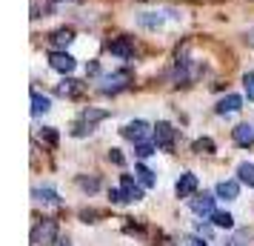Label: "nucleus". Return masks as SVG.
Listing matches in <instances>:
<instances>
[{
    "label": "nucleus",
    "mask_w": 254,
    "mask_h": 246,
    "mask_svg": "<svg viewBox=\"0 0 254 246\" xmlns=\"http://www.w3.org/2000/svg\"><path fill=\"white\" fill-rule=\"evenodd\" d=\"M52 244H58V223L52 218H43L32 229V246H52Z\"/></svg>",
    "instance_id": "nucleus-1"
},
{
    "label": "nucleus",
    "mask_w": 254,
    "mask_h": 246,
    "mask_svg": "<svg viewBox=\"0 0 254 246\" xmlns=\"http://www.w3.org/2000/svg\"><path fill=\"white\" fill-rule=\"evenodd\" d=\"M151 138H154V146H157V149H163V152H172L177 132H174L172 123L160 120V123H154V132H151Z\"/></svg>",
    "instance_id": "nucleus-2"
},
{
    "label": "nucleus",
    "mask_w": 254,
    "mask_h": 246,
    "mask_svg": "<svg viewBox=\"0 0 254 246\" xmlns=\"http://www.w3.org/2000/svg\"><path fill=\"white\" fill-rule=\"evenodd\" d=\"M151 132H154V126H149L146 120H128L126 126L120 129V135H123L126 141H131V143H146Z\"/></svg>",
    "instance_id": "nucleus-3"
},
{
    "label": "nucleus",
    "mask_w": 254,
    "mask_h": 246,
    "mask_svg": "<svg viewBox=\"0 0 254 246\" xmlns=\"http://www.w3.org/2000/svg\"><path fill=\"white\" fill-rule=\"evenodd\" d=\"M128 81H131V75H128V72L106 75L103 83H100V92H103V94H117V92H123V89L128 86Z\"/></svg>",
    "instance_id": "nucleus-4"
},
{
    "label": "nucleus",
    "mask_w": 254,
    "mask_h": 246,
    "mask_svg": "<svg viewBox=\"0 0 254 246\" xmlns=\"http://www.w3.org/2000/svg\"><path fill=\"white\" fill-rule=\"evenodd\" d=\"M49 66L60 75H71L74 66H77V60L71 58L69 52H49Z\"/></svg>",
    "instance_id": "nucleus-5"
},
{
    "label": "nucleus",
    "mask_w": 254,
    "mask_h": 246,
    "mask_svg": "<svg viewBox=\"0 0 254 246\" xmlns=\"http://www.w3.org/2000/svg\"><path fill=\"white\" fill-rule=\"evenodd\" d=\"M214 195H208V192H203V195H194V198H191V212H194V215H200V218H211V215H214Z\"/></svg>",
    "instance_id": "nucleus-6"
},
{
    "label": "nucleus",
    "mask_w": 254,
    "mask_h": 246,
    "mask_svg": "<svg viewBox=\"0 0 254 246\" xmlns=\"http://www.w3.org/2000/svg\"><path fill=\"white\" fill-rule=\"evenodd\" d=\"M109 52L120 60H131L134 58V40H131V37H117V40L109 43Z\"/></svg>",
    "instance_id": "nucleus-7"
},
{
    "label": "nucleus",
    "mask_w": 254,
    "mask_h": 246,
    "mask_svg": "<svg viewBox=\"0 0 254 246\" xmlns=\"http://www.w3.org/2000/svg\"><path fill=\"white\" fill-rule=\"evenodd\" d=\"M120 189H123V195H126L128 203H137V200H143V186H140L131 175H120Z\"/></svg>",
    "instance_id": "nucleus-8"
},
{
    "label": "nucleus",
    "mask_w": 254,
    "mask_h": 246,
    "mask_svg": "<svg viewBox=\"0 0 254 246\" xmlns=\"http://www.w3.org/2000/svg\"><path fill=\"white\" fill-rule=\"evenodd\" d=\"M197 186H200V180H197V175H191V172H186V175H180V180L174 183V192H177V198H191L197 192Z\"/></svg>",
    "instance_id": "nucleus-9"
},
{
    "label": "nucleus",
    "mask_w": 254,
    "mask_h": 246,
    "mask_svg": "<svg viewBox=\"0 0 254 246\" xmlns=\"http://www.w3.org/2000/svg\"><path fill=\"white\" fill-rule=\"evenodd\" d=\"M231 138H234L237 146L249 149V146L254 143V126H252V123H240V126H234V129H231Z\"/></svg>",
    "instance_id": "nucleus-10"
},
{
    "label": "nucleus",
    "mask_w": 254,
    "mask_h": 246,
    "mask_svg": "<svg viewBox=\"0 0 254 246\" xmlns=\"http://www.w3.org/2000/svg\"><path fill=\"white\" fill-rule=\"evenodd\" d=\"M243 109V97L240 94H226L217 100V115H234Z\"/></svg>",
    "instance_id": "nucleus-11"
},
{
    "label": "nucleus",
    "mask_w": 254,
    "mask_h": 246,
    "mask_svg": "<svg viewBox=\"0 0 254 246\" xmlns=\"http://www.w3.org/2000/svg\"><path fill=\"white\" fill-rule=\"evenodd\" d=\"M214 195L223 200H237V195H240V180H220L217 189H214Z\"/></svg>",
    "instance_id": "nucleus-12"
},
{
    "label": "nucleus",
    "mask_w": 254,
    "mask_h": 246,
    "mask_svg": "<svg viewBox=\"0 0 254 246\" xmlns=\"http://www.w3.org/2000/svg\"><path fill=\"white\" fill-rule=\"evenodd\" d=\"M134 175H137V183L143 189H151L154 183H157V177H154V172H151L149 166H143V164H137L134 166Z\"/></svg>",
    "instance_id": "nucleus-13"
},
{
    "label": "nucleus",
    "mask_w": 254,
    "mask_h": 246,
    "mask_svg": "<svg viewBox=\"0 0 254 246\" xmlns=\"http://www.w3.org/2000/svg\"><path fill=\"white\" fill-rule=\"evenodd\" d=\"M137 23L143 26V29H160L163 26V14H157V12H143V14H137Z\"/></svg>",
    "instance_id": "nucleus-14"
},
{
    "label": "nucleus",
    "mask_w": 254,
    "mask_h": 246,
    "mask_svg": "<svg viewBox=\"0 0 254 246\" xmlns=\"http://www.w3.org/2000/svg\"><path fill=\"white\" fill-rule=\"evenodd\" d=\"M35 200L37 203H60V195L52 186H37L35 189Z\"/></svg>",
    "instance_id": "nucleus-15"
},
{
    "label": "nucleus",
    "mask_w": 254,
    "mask_h": 246,
    "mask_svg": "<svg viewBox=\"0 0 254 246\" xmlns=\"http://www.w3.org/2000/svg\"><path fill=\"white\" fill-rule=\"evenodd\" d=\"M71 40H74V32L71 29H58V32H52V37H49L52 46H69Z\"/></svg>",
    "instance_id": "nucleus-16"
},
{
    "label": "nucleus",
    "mask_w": 254,
    "mask_h": 246,
    "mask_svg": "<svg viewBox=\"0 0 254 246\" xmlns=\"http://www.w3.org/2000/svg\"><path fill=\"white\" fill-rule=\"evenodd\" d=\"M237 180L246 183L249 189H254V164H240L237 166Z\"/></svg>",
    "instance_id": "nucleus-17"
},
{
    "label": "nucleus",
    "mask_w": 254,
    "mask_h": 246,
    "mask_svg": "<svg viewBox=\"0 0 254 246\" xmlns=\"http://www.w3.org/2000/svg\"><path fill=\"white\" fill-rule=\"evenodd\" d=\"M32 112H35V115H46L49 109H52V100H49V97H43V94L40 92H32Z\"/></svg>",
    "instance_id": "nucleus-18"
},
{
    "label": "nucleus",
    "mask_w": 254,
    "mask_h": 246,
    "mask_svg": "<svg viewBox=\"0 0 254 246\" xmlns=\"http://www.w3.org/2000/svg\"><path fill=\"white\" fill-rule=\"evenodd\" d=\"M211 223H214L217 229H231V226H234V218H231L229 212H214V215H211Z\"/></svg>",
    "instance_id": "nucleus-19"
},
{
    "label": "nucleus",
    "mask_w": 254,
    "mask_h": 246,
    "mask_svg": "<svg viewBox=\"0 0 254 246\" xmlns=\"http://www.w3.org/2000/svg\"><path fill=\"white\" fill-rule=\"evenodd\" d=\"M58 92H60V94H69V97H71V94L80 92V83L71 81V78H66V81H60V83H58Z\"/></svg>",
    "instance_id": "nucleus-20"
},
{
    "label": "nucleus",
    "mask_w": 254,
    "mask_h": 246,
    "mask_svg": "<svg viewBox=\"0 0 254 246\" xmlns=\"http://www.w3.org/2000/svg\"><path fill=\"white\" fill-rule=\"evenodd\" d=\"M94 129V126H92V123H89V120H83V117H80V120H74V123H71V135H74V138H83V135H89V132H92Z\"/></svg>",
    "instance_id": "nucleus-21"
},
{
    "label": "nucleus",
    "mask_w": 254,
    "mask_h": 246,
    "mask_svg": "<svg viewBox=\"0 0 254 246\" xmlns=\"http://www.w3.org/2000/svg\"><path fill=\"white\" fill-rule=\"evenodd\" d=\"M77 186H80L83 192H89V195H94V192L100 189V180H97V177H77Z\"/></svg>",
    "instance_id": "nucleus-22"
},
{
    "label": "nucleus",
    "mask_w": 254,
    "mask_h": 246,
    "mask_svg": "<svg viewBox=\"0 0 254 246\" xmlns=\"http://www.w3.org/2000/svg\"><path fill=\"white\" fill-rule=\"evenodd\" d=\"M194 152L211 155V152H214V141H211V138H200V141H194Z\"/></svg>",
    "instance_id": "nucleus-23"
},
{
    "label": "nucleus",
    "mask_w": 254,
    "mask_h": 246,
    "mask_svg": "<svg viewBox=\"0 0 254 246\" xmlns=\"http://www.w3.org/2000/svg\"><path fill=\"white\" fill-rule=\"evenodd\" d=\"M134 152H137V158H151V155L157 152V146H151L149 141L146 143H134Z\"/></svg>",
    "instance_id": "nucleus-24"
},
{
    "label": "nucleus",
    "mask_w": 254,
    "mask_h": 246,
    "mask_svg": "<svg viewBox=\"0 0 254 246\" xmlns=\"http://www.w3.org/2000/svg\"><path fill=\"white\" fill-rule=\"evenodd\" d=\"M80 117H83V120H89V123L94 126L97 120H103V117H106V112H103V109H86V112H83Z\"/></svg>",
    "instance_id": "nucleus-25"
},
{
    "label": "nucleus",
    "mask_w": 254,
    "mask_h": 246,
    "mask_svg": "<svg viewBox=\"0 0 254 246\" xmlns=\"http://www.w3.org/2000/svg\"><path fill=\"white\" fill-rule=\"evenodd\" d=\"M243 89L249 94V100H254V72H246L243 75Z\"/></svg>",
    "instance_id": "nucleus-26"
},
{
    "label": "nucleus",
    "mask_w": 254,
    "mask_h": 246,
    "mask_svg": "<svg viewBox=\"0 0 254 246\" xmlns=\"http://www.w3.org/2000/svg\"><path fill=\"white\" fill-rule=\"evenodd\" d=\"M180 246H208V241H203L200 235H189V238L180 241Z\"/></svg>",
    "instance_id": "nucleus-27"
},
{
    "label": "nucleus",
    "mask_w": 254,
    "mask_h": 246,
    "mask_svg": "<svg viewBox=\"0 0 254 246\" xmlns=\"http://www.w3.org/2000/svg\"><path fill=\"white\" fill-rule=\"evenodd\" d=\"M194 229H197V235H200L203 241H211V235H214V232H211V226H208V223H197Z\"/></svg>",
    "instance_id": "nucleus-28"
},
{
    "label": "nucleus",
    "mask_w": 254,
    "mask_h": 246,
    "mask_svg": "<svg viewBox=\"0 0 254 246\" xmlns=\"http://www.w3.org/2000/svg\"><path fill=\"white\" fill-rule=\"evenodd\" d=\"M40 135H43V141H46L49 146H58V132L55 129H43Z\"/></svg>",
    "instance_id": "nucleus-29"
},
{
    "label": "nucleus",
    "mask_w": 254,
    "mask_h": 246,
    "mask_svg": "<svg viewBox=\"0 0 254 246\" xmlns=\"http://www.w3.org/2000/svg\"><path fill=\"white\" fill-rule=\"evenodd\" d=\"M109 198H112V203H128L126 195H123V189H112V192H109Z\"/></svg>",
    "instance_id": "nucleus-30"
},
{
    "label": "nucleus",
    "mask_w": 254,
    "mask_h": 246,
    "mask_svg": "<svg viewBox=\"0 0 254 246\" xmlns=\"http://www.w3.org/2000/svg\"><path fill=\"white\" fill-rule=\"evenodd\" d=\"M109 161H112L115 166H123V164H126V158L120 155V149H112V152H109Z\"/></svg>",
    "instance_id": "nucleus-31"
},
{
    "label": "nucleus",
    "mask_w": 254,
    "mask_h": 246,
    "mask_svg": "<svg viewBox=\"0 0 254 246\" xmlns=\"http://www.w3.org/2000/svg\"><path fill=\"white\" fill-rule=\"evenodd\" d=\"M97 72H100L97 69V63H89V66H86V75H97Z\"/></svg>",
    "instance_id": "nucleus-32"
},
{
    "label": "nucleus",
    "mask_w": 254,
    "mask_h": 246,
    "mask_svg": "<svg viewBox=\"0 0 254 246\" xmlns=\"http://www.w3.org/2000/svg\"><path fill=\"white\" fill-rule=\"evenodd\" d=\"M58 244H60V246H71V244H69V238H66V241H58Z\"/></svg>",
    "instance_id": "nucleus-33"
}]
</instances>
